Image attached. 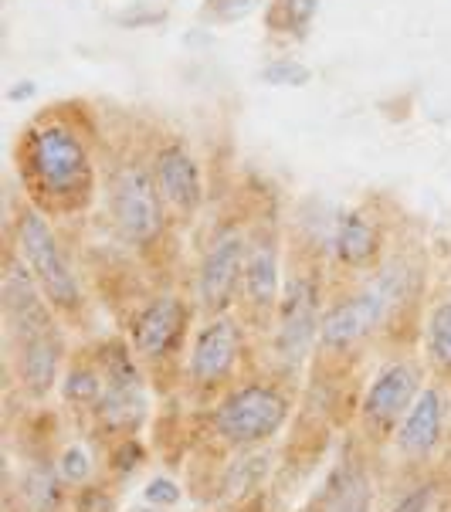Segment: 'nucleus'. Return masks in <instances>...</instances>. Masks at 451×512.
<instances>
[{"mask_svg": "<svg viewBox=\"0 0 451 512\" xmlns=\"http://www.w3.org/2000/svg\"><path fill=\"white\" fill-rule=\"evenodd\" d=\"M156 180H160L163 197L177 207V211H197L201 204V170H197L194 156H190L184 146H163L160 156H156Z\"/></svg>", "mask_w": 451, "mask_h": 512, "instance_id": "obj_16", "label": "nucleus"}, {"mask_svg": "<svg viewBox=\"0 0 451 512\" xmlns=\"http://www.w3.org/2000/svg\"><path fill=\"white\" fill-rule=\"evenodd\" d=\"M112 214H116L123 238L133 241V245H146L163 228V207L156 184L150 180V173L136 167V163L119 170L116 187H112Z\"/></svg>", "mask_w": 451, "mask_h": 512, "instance_id": "obj_7", "label": "nucleus"}, {"mask_svg": "<svg viewBox=\"0 0 451 512\" xmlns=\"http://www.w3.org/2000/svg\"><path fill=\"white\" fill-rule=\"evenodd\" d=\"M374 509V485L360 455L346 451L333 472L326 475L323 489L312 496L306 512H370Z\"/></svg>", "mask_w": 451, "mask_h": 512, "instance_id": "obj_12", "label": "nucleus"}, {"mask_svg": "<svg viewBox=\"0 0 451 512\" xmlns=\"http://www.w3.org/2000/svg\"><path fill=\"white\" fill-rule=\"evenodd\" d=\"M312 11H316V0H275L272 24H279L285 31H302Z\"/></svg>", "mask_w": 451, "mask_h": 512, "instance_id": "obj_23", "label": "nucleus"}, {"mask_svg": "<svg viewBox=\"0 0 451 512\" xmlns=\"http://www.w3.org/2000/svg\"><path fill=\"white\" fill-rule=\"evenodd\" d=\"M62 336L58 329H48L41 336H28V340H17V377H21L24 390L31 397H45L51 394L62 370Z\"/></svg>", "mask_w": 451, "mask_h": 512, "instance_id": "obj_15", "label": "nucleus"}, {"mask_svg": "<svg viewBox=\"0 0 451 512\" xmlns=\"http://www.w3.org/2000/svg\"><path fill=\"white\" fill-rule=\"evenodd\" d=\"M58 482H65V479L55 475V468H34L28 475V482H24V499L38 512H51L58 506Z\"/></svg>", "mask_w": 451, "mask_h": 512, "instance_id": "obj_21", "label": "nucleus"}, {"mask_svg": "<svg viewBox=\"0 0 451 512\" xmlns=\"http://www.w3.org/2000/svg\"><path fill=\"white\" fill-rule=\"evenodd\" d=\"M4 309H7V323L17 340H28V336H41L48 329H55L48 309V295L41 292L34 272H28V265L11 262L4 275Z\"/></svg>", "mask_w": 451, "mask_h": 512, "instance_id": "obj_11", "label": "nucleus"}, {"mask_svg": "<svg viewBox=\"0 0 451 512\" xmlns=\"http://www.w3.org/2000/svg\"><path fill=\"white\" fill-rule=\"evenodd\" d=\"M258 7V0H211V14H218L221 21H238V17L251 14Z\"/></svg>", "mask_w": 451, "mask_h": 512, "instance_id": "obj_27", "label": "nucleus"}, {"mask_svg": "<svg viewBox=\"0 0 451 512\" xmlns=\"http://www.w3.org/2000/svg\"><path fill=\"white\" fill-rule=\"evenodd\" d=\"M245 258H248V238L238 228L221 231L211 241L201 275H197V295H201V306L211 312H221L231 306L234 292H238L241 279H245Z\"/></svg>", "mask_w": 451, "mask_h": 512, "instance_id": "obj_8", "label": "nucleus"}, {"mask_svg": "<svg viewBox=\"0 0 451 512\" xmlns=\"http://www.w3.org/2000/svg\"><path fill=\"white\" fill-rule=\"evenodd\" d=\"M58 475L68 482V485H82V482H89L92 479V451L82 445V441H72V445H65L62 448V455H58Z\"/></svg>", "mask_w": 451, "mask_h": 512, "instance_id": "obj_22", "label": "nucleus"}, {"mask_svg": "<svg viewBox=\"0 0 451 512\" xmlns=\"http://www.w3.org/2000/svg\"><path fill=\"white\" fill-rule=\"evenodd\" d=\"M428 353L441 370L451 373V299L431 309L428 319Z\"/></svg>", "mask_w": 451, "mask_h": 512, "instance_id": "obj_19", "label": "nucleus"}, {"mask_svg": "<svg viewBox=\"0 0 451 512\" xmlns=\"http://www.w3.org/2000/svg\"><path fill=\"white\" fill-rule=\"evenodd\" d=\"M17 245H21V258L24 265L34 272L41 292L48 295V302L55 309H75L78 299H82V289H78V279L68 265L62 245H58L55 231L48 228L45 218L34 211L21 214V224H17Z\"/></svg>", "mask_w": 451, "mask_h": 512, "instance_id": "obj_3", "label": "nucleus"}, {"mask_svg": "<svg viewBox=\"0 0 451 512\" xmlns=\"http://www.w3.org/2000/svg\"><path fill=\"white\" fill-rule=\"evenodd\" d=\"M78 512H112V502L102 489H82V496H78Z\"/></svg>", "mask_w": 451, "mask_h": 512, "instance_id": "obj_28", "label": "nucleus"}, {"mask_svg": "<svg viewBox=\"0 0 451 512\" xmlns=\"http://www.w3.org/2000/svg\"><path fill=\"white\" fill-rule=\"evenodd\" d=\"M323 333L319 319V292L312 279L296 275L285 285L282 306H279V333H275V353L285 367H299L309 357L312 340Z\"/></svg>", "mask_w": 451, "mask_h": 512, "instance_id": "obj_6", "label": "nucleus"}, {"mask_svg": "<svg viewBox=\"0 0 451 512\" xmlns=\"http://www.w3.org/2000/svg\"><path fill=\"white\" fill-rule=\"evenodd\" d=\"M418 394H421V370L414 363H390L387 370H380L360 407L363 428L370 431V438L384 441L390 435H397V428H401L407 411L418 401Z\"/></svg>", "mask_w": 451, "mask_h": 512, "instance_id": "obj_4", "label": "nucleus"}, {"mask_svg": "<svg viewBox=\"0 0 451 512\" xmlns=\"http://www.w3.org/2000/svg\"><path fill=\"white\" fill-rule=\"evenodd\" d=\"M143 499L153 502V506H177L180 489H177V482H170V479H153L150 485H146Z\"/></svg>", "mask_w": 451, "mask_h": 512, "instance_id": "obj_24", "label": "nucleus"}, {"mask_svg": "<svg viewBox=\"0 0 451 512\" xmlns=\"http://www.w3.org/2000/svg\"><path fill=\"white\" fill-rule=\"evenodd\" d=\"M265 78L275 85H302L309 78V72L302 65H292V62H279L272 68H265Z\"/></svg>", "mask_w": 451, "mask_h": 512, "instance_id": "obj_26", "label": "nucleus"}, {"mask_svg": "<svg viewBox=\"0 0 451 512\" xmlns=\"http://www.w3.org/2000/svg\"><path fill=\"white\" fill-rule=\"evenodd\" d=\"M377 228L363 214H346L336 231V251L346 265H367L377 255Z\"/></svg>", "mask_w": 451, "mask_h": 512, "instance_id": "obj_18", "label": "nucleus"}, {"mask_svg": "<svg viewBox=\"0 0 451 512\" xmlns=\"http://www.w3.org/2000/svg\"><path fill=\"white\" fill-rule=\"evenodd\" d=\"M102 377H106V390H102V401L95 404L99 421L112 431H133L146 418V390L140 370H136L133 357L123 346H109L106 350Z\"/></svg>", "mask_w": 451, "mask_h": 512, "instance_id": "obj_5", "label": "nucleus"}, {"mask_svg": "<svg viewBox=\"0 0 451 512\" xmlns=\"http://www.w3.org/2000/svg\"><path fill=\"white\" fill-rule=\"evenodd\" d=\"M431 502H435V489L431 485H418V489L407 492L390 512H431Z\"/></svg>", "mask_w": 451, "mask_h": 512, "instance_id": "obj_25", "label": "nucleus"}, {"mask_svg": "<svg viewBox=\"0 0 451 512\" xmlns=\"http://www.w3.org/2000/svg\"><path fill=\"white\" fill-rule=\"evenodd\" d=\"M289 421V401L272 384H245L231 390L214 411V435L231 448H258Z\"/></svg>", "mask_w": 451, "mask_h": 512, "instance_id": "obj_1", "label": "nucleus"}, {"mask_svg": "<svg viewBox=\"0 0 451 512\" xmlns=\"http://www.w3.org/2000/svg\"><path fill=\"white\" fill-rule=\"evenodd\" d=\"M31 167L48 194H72L85 177V150L65 126H48L31 143Z\"/></svg>", "mask_w": 451, "mask_h": 512, "instance_id": "obj_9", "label": "nucleus"}, {"mask_svg": "<svg viewBox=\"0 0 451 512\" xmlns=\"http://www.w3.org/2000/svg\"><path fill=\"white\" fill-rule=\"evenodd\" d=\"M441 435H445V394L438 387H424L397 428V448L404 455L424 458L438 448Z\"/></svg>", "mask_w": 451, "mask_h": 512, "instance_id": "obj_14", "label": "nucleus"}, {"mask_svg": "<svg viewBox=\"0 0 451 512\" xmlns=\"http://www.w3.org/2000/svg\"><path fill=\"white\" fill-rule=\"evenodd\" d=\"M245 292L258 309H272L279 299V248L272 234H255L245 258Z\"/></svg>", "mask_w": 451, "mask_h": 512, "instance_id": "obj_17", "label": "nucleus"}, {"mask_svg": "<svg viewBox=\"0 0 451 512\" xmlns=\"http://www.w3.org/2000/svg\"><path fill=\"white\" fill-rule=\"evenodd\" d=\"M184 323H187L184 302L170 292L156 295L150 306L133 319V353L146 360L167 357L173 346H177L180 333H184Z\"/></svg>", "mask_w": 451, "mask_h": 512, "instance_id": "obj_13", "label": "nucleus"}, {"mask_svg": "<svg viewBox=\"0 0 451 512\" xmlns=\"http://www.w3.org/2000/svg\"><path fill=\"white\" fill-rule=\"evenodd\" d=\"M102 390H106V377L92 367H75L65 380V397L72 404L95 407L102 401Z\"/></svg>", "mask_w": 451, "mask_h": 512, "instance_id": "obj_20", "label": "nucleus"}, {"mask_svg": "<svg viewBox=\"0 0 451 512\" xmlns=\"http://www.w3.org/2000/svg\"><path fill=\"white\" fill-rule=\"evenodd\" d=\"M407 292V272L404 268H387L374 282L353 299L340 302L326 312L323 319V343L329 350H350L353 343H360L363 336H370L374 329L390 316V309L404 299Z\"/></svg>", "mask_w": 451, "mask_h": 512, "instance_id": "obj_2", "label": "nucleus"}, {"mask_svg": "<svg viewBox=\"0 0 451 512\" xmlns=\"http://www.w3.org/2000/svg\"><path fill=\"white\" fill-rule=\"evenodd\" d=\"M238 353H241L238 323L228 316L211 319V323L197 333L194 350H190V363H187L190 380L201 387L221 384V380L234 370V363H238Z\"/></svg>", "mask_w": 451, "mask_h": 512, "instance_id": "obj_10", "label": "nucleus"}]
</instances>
